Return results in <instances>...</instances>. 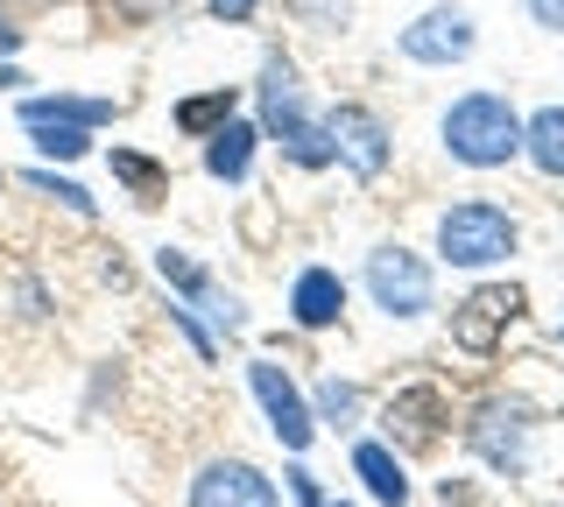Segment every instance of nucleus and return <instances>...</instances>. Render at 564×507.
<instances>
[{
	"label": "nucleus",
	"mask_w": 564,
	"mask_h": 507,
	"mask_svg": "<svg viewBox=\"0 0 564 507\" xmlns=\"http://www.w3.org/2000/svg\"><path fill=\"white\" fill-rule=\"evenodd\" d=\"M367 289H375V304L388 310V318H423L431 310V261L410 254V247H375L367 254Z\"/></svg>",
	"instance_id": "obj_4"
},
{
	"label": "nucleus",
	"mask_w": 564,
	"mask_h": 507,
	"mask_svg": "<svg viewBox=\"0 0 564 507\" xmlns=\"http://www.w3.org/2000/svg\"><path fill=\"white\" fill-rule=\"evenodd\" d=\"M522 155L543 169V177H564V107H543L522 128Z\"/></svg>",
	"instance_id": "obj_16"
},
{
	"label": "nucleus",
	"mask_w": 564,
	"mask_h": 507,
	"mask_svg": "<svg viewBox=\"0 0 564 507\" xmlns=\"http://www.w3.org/2000/svg\"><path fill=\"white\" fill-rule=\"evenodd\" d=\"M113 177L128 184L141 205H155V198L170 190V169H163V163H149V155H134V148H113Z\"/></svg>",
	"instance_id": "obj_19"
},
{
	"label": "nucleus",
	"mask_w": 564,
	"mask_h": 507,
	"mask_svg": "<svg viewBox=\"0 0 564 507\" xmlns=\"http://www.w3.org/2000/svg\"><path fill=\"white\" fill-rule=\"evenodd\" d=\"M395 49L410 64H458V57H473V14L466 8H431L395 36Z\"/></svg>",
	"instance_id": "obj_7"
},
{
	"label": "nucleus",
	"mask_w": 564,
	"mask_h": 507,
	"mask_svg": "<svg viewBox=\"0 0 564 507\" xmlns=\"http://www.w3.org/2000/svg\"><path fill=\"white\" fill-rule=\"evenodd\" d=\"M0 190H8V169H0Z\"/></svg>",
	"instance_id": "obj_28"
},
{
	"label": "nucleus",
	"mask_w": 564,
	"mask_h": 507,
	"mask_svg": "<svg viewBox=\"0 0 564 507\" xmlns=\"http://www.w3.org/2000/svg\"><path fill=\"white\" fill-rule=\"evenodd\" d=\"M120 107L113 99H85V92H43V99H22V120H78V128H99L113 120Z\"/></svg>",
	"instance_id": "obj_15"
},
{
	"label": "nucleus",
	"mask_w": 564,
	"mask_h": 507,
	"mask_svg": "<svg viewBox=\"0 0 564 507\" xmlns=\"http://www.w3.org/2000/svg\"><path fill=\"white\" fill-rule=\"evenodd\" d=\"M445 388H431V381H416V388H402L395 401L381 409V423L388 437H395L402 451H423V444H437V430H445Z\"/></svg>",
	"instance_id": "obj_11"
},
{
	"label": "nucleus",
	"mask_w": 564,
	"mask_h": 507,
	"mask_svg": "<svg viewBox=\"0 0 564 507\" xmlns=\"http://www.w3.org/2000/svg\"><path fill=\"white\" fill-rule=\"evenodd\" d=\"M339 310H346V283H339L332 268H304V275H296V289H290V318L304 324V331L339 324Z\"/></svg>",
	"instance_id": "obj_12"
},
{
	"label": "nucleus",
	"mask_w": 564,
	"mask_h": 507,
	"mask_svg": "<svg viewBox=\"0 0 564 507\" xmlns=\"http://www.w3.org/2000/svg\"><path fill=\"white\" fill-rule=\"evenodd\" d=\"M254 8H261V0H212V14H219V22H247Z\"/></svg>",
	"instance_id": "obj_24"
},
{
	"label": "nucleus",
	"mask_w": 564,
	"mask_h": 507,
	"mask_svg": "<svg viewBox=\"0 0 564 507\" xmlns=\"http://www.w3.org/2000/svg\"><path fill=\"white\" fill-rule=\"evenodd\" d=\"M247 381H254V395H261V409H269V430L282 437V451H311V437H317V416L304 409L296 381L282 374V366H269V360H254V366H247Z\"/></svg>",
	"instance_id": "obj_6"
},
{
	"label": "nucleus",
	"mask_w": 564,
	"mask_h": 507,
	"mask_svg": "<svg viewBox=\"0 0 564 507\" xmlns=\"http://www.w3.org/2000/svg\"><path fill=\"white\" fill-rule=\"evenodd\" d=\"M437 254H445L452 268H494V261L516 254V219L487 198H466L437 219Z\"/></svg>",
	"instance_id": "obj_3"
},
{
	"label": "nucleus",
	"mask_w": 564,
	"mask_h": 507,
	"mask_svg": "<svg viewBox=\"0 0 564 507\" xmlns=\"http://www.w3.org/2000/svg\"><path fill=\"white\" fill-rule=\"evenodd\" d=\"M155 268H163V283H176V289L191 296V304H205V296H212V283H205V268H198V261H191V254H176V247H163V254H155Z\"/></svg>",
	"instance_id": "obj_20"
},
{
	"label": "nucleus",
	"mask_w": 564,
	"mask_h": 507,
	"mask_svg": "<svg viewBox=\"0 0 564 507\" xmlns=\"http://www.w3.org/2000/svg\"><path fill=\"white\" fill-rule=\"evenodd\" d=\"M529 14H536V29H551V36H564V0H529Z\"/></svg>",
	"instance_id": "obj_23"
},
{
	"label": "nucleus",
	"mask_w": 564,
	"mask_h": 507,
	"mask_svg": "<svg viewBox=\"0 0 564 507\" xmlns=\"http://www.w3.org/2000/svg\"><path fill=\"white\" fill-rule=\"evenodd\" d=\"M466 444L480 451L494 472H522V451H529L522 409H516V401H480V409H473V423H466Z\"/></svg>",
	"instance_id": "obj_9"
},
{
	"label": "nucleus",
	"mask_w": 564,
	"mask_h": 507,
	"mask_svg": "<svg viewBox=\"0 0 564 507\" xmlns=\"http://www.w3.org/2000/svg\"><path fill=\"white\" fill-rule=\"evenodd\" d=\"M8 49H22V29H14V22H0V57H8Z\"/></svg>",
	"instance_id": "obj_26"
},
{
	"label": "nucleus",
	"mask_w": 564,
	"mask_h": 507,
	"mask_svg": "<svg viewBox=\"0 0 564 507\" xmlns=\"http://www.w3.org/2000/svg\"><path fill=\"white\" fill-rule=\"evenodd\" d=\"M317 409H325V416H332V423H346V416H352V409H360V395H352V388H346V381H325V388H317Z\"/></svg>",
	"instance_id": "obj_22"
},
{
	"label": "nucleus",
	"mask_w": 564,
	"mask_h": 507,
	"mask_svg": "<svg viewBox=\"0 0 564 507\" xmlns=\"http://www.w3.org/2000/svg\"><path fill=\"white\" fill-rule=\"evenodd\" d=\"M22 128L35 134V148L57 155V163H78V155L93 148V128H78V120H22Z\"/></svg>",
	"instance_id": "obj_17"
},
{
	"label": "nucleus",
	"mask_w": 564,
	"mask_h": 507,
	"mask_svg": "<svg viewBox=\"0 0 564 507\" xmlns=\"http://www.w3.org/2000/svg\"><path fill=\"white\" fill-rule=\"evenodd\" d=\"M8 85H22V71H14V64L0 57V92H8Z\"/></svg>",
	"instance_id": "obj_27"
},
{
	"label": "nucleus",
	"mask_w": 564,
	"mask_h": 507,
	"mask_svg": "<svg viewBox=\"0 0 564 507\" xmlns=\"http://www.w3.org/2000/svg\"><path fill=\"white\" fill-rule=\"evenodd\" d=\"M35 8H50V0H35Z\"/></svg>",
	"instance_id": "obj_29"
},
{
	"label": "nucleus",
	"mask_w": 564,
	"mask_h": 507,
	"mask_svg": "<svg viewBox=\"0 0 564 507\" xmlns=\"http://www.w3.org/2000/svg\"><path fill=\"white\" fill-rule=\"evenodd\" d=\"M352 472L367 480V494H375L381 507H402L410 500V480H402V459L388 444H352Z\"/></svg>",
	"instance_id": "obj_14"
},
{
	"label": "nucleus",
	"mask_w": 564,
	"mask_h": 507,
	"mask_svg": "<svg viewBox=\"0 0 564 507\" xmlns=\"http://www.w3.org/2000/svg\"><path fill=\"white\" fill-rule=\"evenodd\" d=\"M226 120H234V85H219V92H198L176 107V128L184 134H219Z\"/></svg>",
	"instance_id": "obj_18"
},
{
	"label": "nucleus",
	"mask_w": 564,
	"mask_h": 507,
	"mask_svg": "<svg viewBox=\"0 0 564 507\" xmlns=\"http://www.w3.org/2000/svg\"><path fill=\"white\" fill-rule=\"evenodd\" d=\"M29 190H43V198H57L64 212H78V219H93V198H85L70 177H50V169H29Z\"/></svg>",
	"instance_id": "obj_21"
},
{
	"label": "nucleus",
	"mask_w": 564,
	"mask_h": 507,
	"mask_svg": "<svg viewBox=\"0 0 564 507\" xmlns=\"http://www.w3.org/2000/svg\"><path fill=\"white\" fill-rule=\"evenodd\" d=\"M445 148H452V163H466V169H501V163L522 155V120L501 92H466V99H452V113H445Z\"/></svg>",
	"instance_id": "obj_1"
},
{
	"label": "nucleus",
	"mask_w": 564,
	"mask_h": 507,
	"mask_svg": "<svg viewBox=\"0 0 564 507\" xmlns=\"http://www.w3.org/2000/svg\"><path fill=\"white\" fill-rule=\"evenodd\" d=\"M317 507H332V500H317Z\"/></svg>",
	"instance_id": "obj_30"
},
{
	"label": "nucleus",
	"mask_w": 564,
	"mask_h": 507,
	"mask_svg": "<svg viewBox=\"0 0 564 507\" xmlns=\"http://www.w3.org/2000/svg\"><path fill=\"white\" fill-rule=\"evenodd\" d=\"M529 310V296L516 289V283H487V289H473L466 304L452 310V345L458 353H494L501 345V331L516 324Z\"/></svg>",
	"instance_id": "obj_5"
},
{
	"label": "nucleus",
	"mask_w": 564,
	"mask_h": 507,
	"mask_svg": "<svg viewBox=\"0 0 564 507\" xmlns=\"http://www.w3.org/2000/svg\"><path fill=\"white\" fill-rule=\"evenodd\" d=\"M325 134H332V155H339L352 177L375 184L381 169H388V128H381L367 107H339V113L325 120Z\"/></svg>",
	"instance_id": "obj_8"
},
{
	"label": "nucleus",
	"mask_w": 564,
	"mask_h": 507,
	"mask_svg": "<svg viewBox=\"0 0 564 507\" xmlns=\"http://www.w3.org/2000/svg\"><path fill=\"white\" fill-rule=\"evenodd\" d=\"M261 128L282 142V155H290L296 169H325V163H339L332 155V134H325V120H311L304 113V85H296V71L282 57H269V71H261Z\"/></svg>",
	"instance_id": "obj_2"
},
{
	"label": "nucleus",
	"mask_w": 564,
	"mask_h": 507,
	"mask_svg": "<svg viewBox=\"0 0 564 507\" xmlns=\"http://www.w3.org/2000/svg\"><path fill=\"white\" fill-rule=\"evenodd\" d=\"M128 14H163V8H176V0H120Z\"/></svg>",
	"instance_id": "obj_25"
},
{
	"label": "nucleus",
	"mask_w": 564,
	"mask_h": 507,
	"mask_svg": "<svg viewBox=\"0 0 564 507\" xmlns=\"http://www.w3.org/2000/svg\"><path fill=\"white\" fill-rule=\"evenodd\" d=\"M191 507H282V500H275V486L261 480L254 465L212 459L198 480H191Z\"/></svg>",
	"instance_id": "obj_10"
},
{
	"label": "nucleus",
	"mask_w": 564,
	"mask_h": 507,
	"mask_svg": "<svg viewBox=\"0 0 564 507\" xmlns=\"http://www.w3.org/2000/svg\"><path fill=\"white\" fill-rule=\"evenodd\" d=\"M254 142H261V134L247 128V120H226L219 134H205V169H212L219 184H240L247 163H254Z\"/></svg>",
	"instance_id": "obj_13"
}]
</instances>
